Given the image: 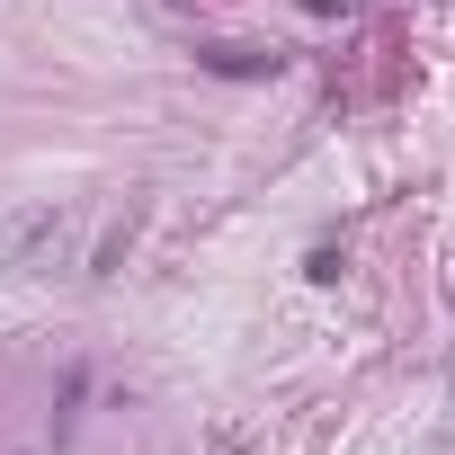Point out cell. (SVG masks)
Returning a JSON list of instances; mask_svg holds the SVG:
<instances>
[{
	"label": "cell",
	"mask_w": 455,
	"mask_h": 455,
	"mask_svg": "<svg viewBox=\"0 0 455 455\" xmlns=\"http://www.w3.org/2000/svg\"><path fill=\"white\" fill-rule=\"evenodd\" d=\"M205 63H214L223 81H259V72H277V54H259V45H214Z\"/></svg>",
	"instance_id": "cell-1"
}]
</instances>
